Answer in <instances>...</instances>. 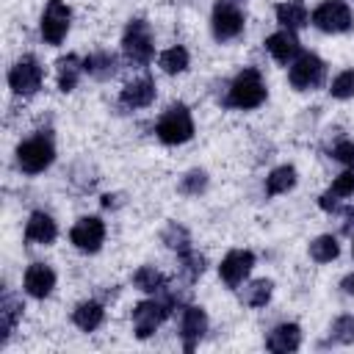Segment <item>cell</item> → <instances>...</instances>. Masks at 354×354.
<instances>
[{
    "label": "cell",
    "instance_id": "ac0fdd59",
    "mask_svg": "<svg viewBox=\"0 0 354 354\" xmlns=\"http://www.w3.org/2000/svg\"><path fill=\"white\" fill-rule=\"evenodd\" d=\"M25 238H28L30 243L47 246V243H53V241L58 238V224L53 221V216L36 210V213H30V218H28V224H25Z\"/></svg>",
    "mask_w": 354,
    "mask_h": 354
},
{
    "label": "cell",
    "instance_id": "6da1fadb",
    "mask_svg": "<svg viewBox=\"0 0 354 354\" xmlns=\"http://www.w3.org/2000/svg\"><path fill=\"white\" fill-rule=\"evenodd\" d=\"M266 94H268V91H266V83H263L260 72H257L254 66H246V69H241V72L232 77L224 102H227L230 108L252 111V108H257V105L266 102Z\"/></svg>",
    "mask_w": 354,
    "mask_h": 354
},
{
    "label": "cell",
    "instance_id": "52a82bcc",
    "mask_svg": "<svg viewBox=\"0 0 354 354\" xmlns=\"http://www.w3.org/2000/svg\"><path fill=\"white\" fill-rule=\"evenodd\" d=\"M174 307L166 301V299H144L133 307V329H136V337L147 340L149 335H155V329L169 318Z\"/></svg>",
    "mask_w": 354,
    "mask_h": 354
},
{
    "label": "cell",
    "instance_id": "5b68a950",
    "mask_svg": "<svg viewBox=\"0 0 354 354\" xmlns=\"http://www.w3.org/2000/svg\"><path fill=\"white\" fill-rule=\"evenodd\" d=\"M243 11L235 0H216L213 6V17H210V28H213V36L216 41H232L243 33Z\"/></svg>",
    "mask_w": 354,
    "mask_h": 354
},
{
    "label": "cell",
    "instance_id": "8fae6325",
    "mask_svg": "<svg viewBox=\"0 0 354 354\" xmlns=\"http://www.w3.org/2000/svg\"><path fill=\"white\" fill-rule=\"evenodd\" d=\"M69 241L80 249V252H97L105 241V224L100 216H83L75 221L72 232H69Z\"/></svg>",
    "mask_w": 354,
    "mask_h": 354
},
{
    "label": "cell",
    "instance_id": "3957f363",
    "mask_svg": "<svg viewBox=\"0 0 354 354\" xmlns=\"http://www.w3.org/2000/svg\"><path fill=\"white\" fill-rule=\"evenodd\" d=\"M122 53L127 58V64L133 66H147L155 55V39H152V30L144 19H130L124 33H122Z\"/></svg>",
    "mask_w": 354,
    "mask_h": 354
},
{
    "label": "cell",
    "instance_id": "277c9868",
    "mask_svg": "<svg viewBox=\"0 0 354 354\" xmlns=\"http://www.w3.org/2000/svg\"><path fill=\"white\" fill-rule=\"evenodd\" d=\"M155 136H158L163 144H169V147H177V144L191 141V136H194L191 111H188L183 102L169 105V108L160 113L158 124H155Z\"/></svg>",
    "mask_w": 354,
    "mask_h": 354
},
{
    "label": "cell",
    "instance_id": "d6a6232c",
    "mask_svg": "<svg viewBox=\"0 0 354 354\" xmlns=\"http://www.w3.org/2000/svg\"><path fill=\"white\" fill-rule=\"evenodd\" d=\"M329 94H332L335 100H348V97H354V69H343V72L332 80Z\"/></svg>",
    "mask_w": 354,
    "mask_h": 354
},
{
    "label": "cell",
    "instance_id": "83f0119b",
    "mask_svg": "<svg viewBox=\"0 0 354 354\" xmlns=\"http://www.w3.org/2000/svg\"><path fill=\"white\" fill-rule=\"evenodd\" d=\"M340 254V243L335 235H318L313 243H310V257L315 263H332L335 257Z\"/></svg>",
    "mask_w": 354,
    "mask_h": 354
},
{
    "label": "cell",
    "instance_id": "9c48e42d",
    "mask_svg": "<svg viewBox=\"0 0 354 354\" xmlns=\"http://www.w3.org/2000/svg\"><path fill=\"white\" fill-rule=\"evenodd\" d=\"M41 80H44V69L33 55H22L8 69V86H11L14 94L30 97V94H36L41 88Z\"/></svg>",
    "mask_w": 354,
    "mask_h": 354
},
{
    "label": "cell",
    "instance_id": "74e56055",
    "mask_svg": "<svg viewBox=\"0 0 354 354\" xmlns=\"http://www.w3.org/2000/svg\"><path fill=\"white\" fill-rule=\"evenodd\" d=\"M351 254H354V243H351Z\"/></svg>",
    "mask_w": 354,
    "mask_h": 354
},
{
    "label": "cell",
    "instance_id": "5bb4252c",
    "mask_svg": "<svg viewBox=\"0 0 354 354\" xmlns=\"http://www.w3.org/2000/svg\"><path fill=\"white\" fill-rule=\"evenodd\" d=\"M22 285H25V293H28V296L44 299V296H50L53 288H55V271H53L47 263H30V266L25 268Z\"/></svg>",
    "mask_w": 354,
    "mask_h": 354
},
{
    "label": "cell",
    "instance_id": "d590c367",
    "mask_svg": "<svg viewBox=\"0 0 354 354\" xmlns=\"http://www.w3.org/2000/svg\"><path fill=\"white\" fill-rule=\"evenodd\" d=\"M340 288H343V293L354 296V274H346V277L340 279Z\"/></svg>",
    "mask_w": 354,
    "mask_h": 354
},
{
    "label": "cell",
    "instance_id": "e575fe53",
    "mask_svg": "<svg viewBox=\"0 0 354 354\" xmlns=\"http://www.w3.org/2000/svg\"><path fill=\"white\" fill-rule=\"evenodd\" d=\"M332 158H335L337 163H343V166H354V141H348V138L337 141V144L332 147Z\"/></svg>",
    "mask_w": 354,
    "mask_h": 354
},
{
    "label": "cell",
    "instance_id": "f546056e",
    "mask_svg": "<svg viewBox=\"0 0 354 354\" xmlns=\"http://www.w3.org/2000/svg\"><path fill=\"white\" fill-rule=\"evenodd\" d=\"M163 243L180 254V252H188V249H191V235H188V230H185L183 224L171 221V224H166V230H163Z\"/></svg>",
    "mask_w": 354,
    "mask_h": 354
},
{
    "label": "cell",
    "instance_id": "f1b7e54d",
    "mask_svg": "<svg viewBox=\"0 0 354 354\" xmlns=\"http://www.w3.org/2000/svg\"><path fill=\"white\" fill-rule=\"evenodd\" d=\"M177 257H180V274H183L188 282H196V279L205 274V257H202L199 252L188 249V252H180Z\"/></svg>",
    "mask_w": 354,
    "mask_h": 354
},
{
    "label": "cell",
    "instance_id": "4dcf8cb0",
    "mask_svg": "<svg viewBox=\"0 0 354 354\" xmlns=\"http://www.w3.org/2000/svg\"><path fill=\"white\" fill-rule=\"evenodd\" d=\"M329 343H340V346L354 343V315L335 318V324L329 326Z\"/></svg>",
    "mask_w": 354,
    "mask_h": 354
},
{
    "label": "cell",
    "instance_id": "44dd1931",
    "mask_svg": "<svg viewBox=\"0 0 354 354\" xmlns=\"http://www.w3.org/2000/svg\"><path fill=\"white\" fill-rule=\"evenodd\" d=\"M80 72H83V61H80L75 53H69V55L58 58V64H55L58 88H61L64 94H66V91H72V88L77 86V80H80Z\"/></svg>",
    "mask_w": 354,
    "mask_h": 354
},
{
    "label": "cell",
    "instance_id": "7402d4cb",
    "mask_svg": "<svg viewBox=\"0 0 354 354\" xmlns=\"http://www.w3.org/2000/svg\"><path fill=\"white\" fill-rule=\"evenodd\" d=\"M102 321H105V310L100 301H80L72 313V324L83 332H94Z\"/></svg>",
    "mask_w": 354,
    "mask_h": 354
},
{
    "label": "cell",
    "instance_id": "484cf974",
    "mask_svg": "<svg viewBox=\"0 0 354 354\" xmlns=\"http://www.w3.org/2000/svg\"><path fill=\"white\" fill-rule=\"evenodd\" d=\"M188 50L183 47V44H174V47H169V50H163L160 53V58H158V64H160V69L166 72V75H180V72H185L188 69Z\"/></svg>",
    "mask_w": 354,
    "mask_h": 354
},
{
    "label": "cell",
    "instance_id": "836d02e7",
    "mask_svg": "<svg viewBox=\"0 0 354 354\" xmlns=\"http://www.w3.org/2000/svg\"><path fill=\"white\" fill-rule=\"evenodd\" d=\"M329 191L340 199V196H354V166H348L343 174L335 177V183L329 185Z\"/></svg>",
    "mask_w": 354,
    "mask_h": 354
},
{
    "label": "cell",
    "instance_id": "30bf717a",
    "mask_svg": "<svg viewBox=\"0 0 354 354\" xmlns=\"http://www.w3.org/2000/svg\"><path fill=\"white\" fill-rule=\"evenodd\" d=\"M69 25H72V11L64 0H50L44 14H41V22H39V33L47 44H61L69 33Z\"/></svg>",
    "mask_w": 354,
    "mask_h": 354
},
{
    "label": "cell",
    "instance_id": "d6986e66",
    "mask_svg": "<svg viewBox=\"0 0 354 354\" xmlns=\"http://www.w3.org/2000/svg\"><path fill=\"white\" fill-rule=\"evenodd\" d=\"M116 69H119V64H116L113 53L97 50L88 58H83V72H88V77H94V80H111L116 75Z\"/></svg>",
    "mask_w": 354,
    "mask_h": 354
},
{
    "label": "cell",
    "instance_id": "9a60e30c",
    "mask_svg": "<svg viewBox=\"0 0 354 354\" xmlns=\"http://www.w3.org/2000/svg\"><path fill=\"white\" fill-rule=\"evenodd\" d=\"M266 50H268V55L277 61V64H293L296 61V55H299V39H296V30H288V28H282V30H277V33H271L268 39H266Z\"/></svg>",
    "mask_w": 354,
    "mask_h": 354
},
{
    "label": "cell",
    "instance_id": "4fadbf2b",
    "mask_svg": "<svg viewBox=\"0 0 354 354\" xmlns=\"http://www.w3.org/2000/svg\"><path fill=\"white\" fill-rule=\"evenodd\" d=\"M252 266H254V254H252V252H246V249H232V252L221 260L218 277H221L230 288H238V285L249 277Z\"/></svg>",
    "mask_w": 354,
    "mask_h": 354
},
{
    "label": "cell",
    "instance_id": "d4e9b609",
    "mask_svg": "<svg viewBox=\"0 0 354 354\" xmlns=\"http://www.w3.org/2000/svg\"><path fill=\"white\" fill-rule=\"evenodd\" d=\"M133 285H136L138 290H144V293H163V290L169 288L166 277H163L158 268H152V266H141V268L133 274Z\"/></svg>",
    "mask_w": 354,
    "mask_h": 354
},
{
    "label": "cell",
    "instance_id": "2e32d148",
    "mask_svg": "<svg viewBox=\"0 0 354 354\" xmlns=\"http://www.w3.org/2000/svg\"><path fill=\"white\" fill-rule=\"evenodd\" d=\"M155 100V80L152 77H138V80H130L122 94H119V105L127 108V111H136V108H147L152 105Z\"/></svg>",
    "mask_w": 354,
    "mask_h": 354
},
{
    "label": "cell",
    "instance_id": "ffe728a7",
    "mask_svg": "<svg viewBox=\"0 0 354 354\" xmlns=\"http://www.w3.org/2000/svg\"><path fill=\"white\" fill-rule=\"evenodd\" d=\"M277 22L288 30H299L310 22V14H307V6L304 0H282L277 6Z\"/></svg>",
    "mask_w": 354,
    "mask_h": 354
},
{
    "label": "cell",
    "instance_id": "7c38bea8",
    "mask_svg": "<svg viewBox=\"0 0 354 354\" xmlns=\"http://www.w3.org/2000/svg\"><path fill=\"white\" fill-rule=\"evenodd\" d=\"M205 332H207V315H205V310L196 307V304H183L180 307V337H183V348L185 351H194Z\"/></svg>",
    "mask_w": 354,
    "mask_h": 354
},
{
    "label": "cell",
    "instance_id": "8992f818",
    "mask_svg": "<svg viewBox=\"0 0 354 354\" xmlns=\"http://www.w3.org/2000/svg\"><path fill=\"white\" fill-rule=\"evenodd\" d=\"M324 77H326V64H324L315 53H299L296 61H293L290 69H288V80H290V86L299 88V91H313V88H318V86L324 83Z\"/></svg>",
    "mask_w": 354,
    "mask_h": 354
},
{
    "label": "cell",
    "instance_id": "ba28073f",
    "mask_svg": "<svg viewBox=\"0 0 354 354\" xmlns=\"http://www.w3.org/2000/svg\"><path fill=\"white\" fill-rule=\"evenodd\" d=\"M313 25L324 33H346V30H351L354 17L343 0H324L313 11Z\"/></svg>",
    "mask_w": 354,
    "mask_h": 354
},
{
    "label": "cell",
    "instance_id": "7a4b0ae2",
    "mask_svg": "<svg viewBox=\"0 0 354 354\" xmlns=\"http://www.w3.org/2000/svg\"><path fill=\"white\" fill-rule=\"evenodd\" d=\"M55 160V144L47 133H36L17 147V166L25 174H41Z\"/></svg>",
    "mask_w": 354,
    "mask_h": 354
},
{
    "label": "cell",
    "instance_id": "8d00e7d4",
    "mask_svg": "<svg viewBox=\"0 0 354 354\" xmlns=\"http://www.w3.org/2000/svg\"><path fill=\"white\" fill-rule=\"evenodd\" d=\"M343 230H346V232L354 230V210H346V224H343Z\"/></svg>",
    "mask_w": 354,
    "mask_h": 354
},
{
    "label": "cell",
    "instance_id": "cb8c5ba5",
    "mask_svg": "<svg viewBox=\"0 0 354 354\" xmlns=\"http://www.w3.org/2000/svg\"><path fill=\"white\" fill-rule=\"evenodd\" d=\"M293 185H296V169H293V166H277V169L266 177V194H268V196L288 194Z\"/></svg>",
    "mask_w": 354,
    "mask_h": 354
},
{
    "label": "cell",
    "instance_id": "603a6c76",
    "mask_svg": "<svg viewBox=\"0 0 354 354\" xmlns=\"http://www.w3.org/2000/svg\"><path fill=\"white\" fill-rule=\"evenodd\" d=\"M19 315H22V301L14 299V296H6V299L0 301V346H6V340H8V335L14 332Z\"/></svg>",
    "mask_w": 354,
    "mask_h": 354
},
{
    "label": "cell",
    "instance_id": "1f68e13d",
    "mask_svg": "<svg viewBox=\"0 0 354 354\" xmlns=\"http://www.w3.org/2000/svg\"><path fill=\"white\" fill-rule=\"evenodd\" d=\"M205 188H207V171L202 169H191L180 177V194L185 196H199Z\"/></svg>",
    "mask_w": 354,
    "mask_h": 354
},
{
    "label": "cell",
    "instance_id": "4316f807",
    "mask_svg": "<svg viewBox=\"0 0 354 354\" xmlns=\"http://www.w3.org/2000/svg\"><path fill=\"white\" fill-rule=\"evenodd\" d=\"M271 290H274L271 279H254L241 290V301L249 304V307H266L268 299H271Z\"/></svg>",
    "mask_w": 354,
    "mask_h": 354
},
{
    "label": "cell",
    "instance_id": "e0dca14e",
    "mask_svg": "<svg viewBox=\"0 0 354 354\" xmlns=\"http://www.w3.org/2000/svg\"><path fill=\"white\" fill-rule=\"evenodd\" d=\"M301 346V329L299 324L288 321V324H279L268 332L266 337V348L268 351H277V354H288V351H296Z\"/></svg>",
    "mask_w": 354,
    "mask_h": 354
}]
</instances>
